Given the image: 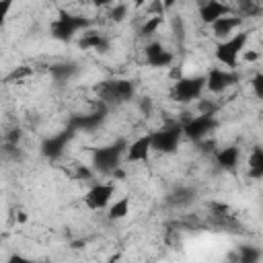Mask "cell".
Returning a JSON list of instances; mask_svg holds the SVG:
<instances>
[{"label": "cell", "instance_id": "5", "mask_svg": "<svg viewBox=\"0 0 263 263\" xmlns=\"http://www.w3.org/2000/svg\"><path fill=\"white\" fill-rule=\"evenodd\" d=\"M152 150L156 152H164V154H173L183 138V127L181 123H168L158 132H152Z\"/></svg>", "mask_w": 263, "mask_h": 263}, {"label": "cell", "instance_id": "18", "mask_svg": "<svg viewBox=\"0 0 263 263\" xmlns=\"http://www.w3.org/2000/svg\"><path fill=\"white\" fill-rule=\"evenodd\" d=\"M247 175L251 179H255V181L263 177V150L259 146L253 148V152H251V156L247 160Z\"/></svg>", "mask_w": 263, "mask_h": 263}, {"label": "cell", "instance_id": "11", "mask_svg": "<svg viewBox=\"0 0 263 263\" xmlns=\"http://www.w3.org/2000/svg\"><path fill=\"white\" fill-rule=\"evenodd\" d=\"M199 18L201 23L205 25H212L214 21H218L220 16H226V14H232L234 8L230 4H224L222 0H205L199 4Z\"/></svg>", "mask_w": 263, "mask_h": 263}, {"label": "cell", "instance_id": "15", "mask_svg": "<svg viewBox=\"0 0 263 263\" xmlns=\"http://www.w3.org/2000/svg\"><path fill=\"white\" fill-rule=\"evenodd\" d=\"M103 119H105L103 113L76 115V117L72 119V123H70V129H72V132H78V129H82V132H92L95 127H99V125L103 123Z\"/></svg>", "mask_w": 263, "mask_h": 263}, {"label": "cell", "instance_id": "23", "mask_svg": "<svg viewBox=\"0 0 263 263\" xmlns=\"http://www.w3.org/2000/svg\"><path fill=\"white\" fill-rule=\"evenodd\" d=\"M125 14H127V6L125 4H117V6H113L109 10V18L115 21V23H121L125 18Z\"/></svg>", "mask_w": 263, "mask_h": 263}, {"label": "cell", "instance_id": "27", "mask_svg": "<svg viewBox=\"0 0 263 263\" xmlns=\"http://www.w3.org/2000/svg\"><path fill=\"white\" fill-rule=\"evenodd\" d=\"M18 140H21V132H18V129H10V134H8V144L16 146Z\"/></svg>", "mask_w": 263, "mask_h": 263}, {"label": "cell", "instance_id": "6", "mask_svg": "<svg viewBox=\"0 0 263 263\" xmlns=\"http://www.w3.org/2000/svg\"><path fill=\"white\" fill-rule=\"evenodd\" d=\"M205 90V76H181L173 84V99L181 103H189L201 97Z\"/></svg>", "mask_w": 263, "mask_h": 263}, {"label": "cell", "instance_id": "12", "mask_svg": "<svg viewBox=\"0 0 263 263\" xmlns=\"http://www.w3.org/2000/svg\"><path fill=\"white\" fill-rule=\"evenodd\" d=\"M152 150V136H140L138 140H134L129 146H125V158L129 162H146L148 154Z\"/></svg>", "mask_w": 263, "mask_h": 263}, {"label": "cell", "instance_id": "10", "mask_svg": "<svg viewBox=\"0 0 263 263\" xmlns=\"http://www.w3.org/2000/svg\"><path fill=\"white\" fill-rule=\"evenodd\" d=\"M144 55H146L148 66H152V68H168V66H173V60H175V55L158 41L148 43L144 49Z\"/></svg>", "mask_w": 263, "mask_h": 263}, {"label": "cell", "instance_id": "22", "mask_svg": "<svg viewBox=\"0 0 263 263\" xmlns=\"http://www.w3.org/2000/svg\"><path fill=\"white\" fill-rule=\"evenodd\" d=\"M51 74H53L58 80H62V78H70V76L74 74V66H72V64H60V66H53V68H51Z\"/></svg>", "mask_w": 263, "mask_h": 263}, {"label": "cell", "instance_id": "2", "mask_svg": "<svg viewBox=\"0 0 263 263\" xmlns=\"http://www.w3.org/2000/svg\"><path fill=\"white\" fill-rule=\"evenodd\" d=\"M90 27V21L80 14H70L66 10H60L58 18L51 23V35L58 41H72L78 31H86Z\"/></svg>", "mask_w": 263, "mask_h": 263}, {"label": "cell", "instance_id": "20", "mask_svg": "<svg viewBox=\"0 0 263 263\" xmlns=\"http://www.w3.org/2000/svg\"><path fill=\"white\" fill-rule=\"evenodd\" d=\"M31 74H33V68H31V66H16V68L4 78V82H8V84L14 82V80H16V82H23V80H25L27 76H31Z\"/></svg>", "mask_w": 263, "mask_h": 263}, {"label": "cell", "instance_id": "28", "mask_svg": "<svg viewBox=\"0 0 263 263\" xmlns=\"http://www.w3.org/2000/svg\"><path fill=\"white\" fill-rule=\"evenodd\" d=\"M111 2H115V0H92V4H95L97 8H103V6H109Z\"/></svg>", "mask_w": 263, "mask_h": 263}, {"label": "cell", "instance_id": "19", "mask_svg": "<svg viewBox=\"0 0 263 263\" xmlns=\"http://www.w3.org/2000/svg\"><path fill=\"white\" fill-rule=\"evenodd\" d=\"M129 214V197H121L115 203H111L109 208V220H123Z\"/></svg>", "mask_w": 263, "mask_h": 263}, {"label": "cell", "instance_id": "30", "mask_svg": "<svg viewBox=\"0 0 263 263\" xmlns=\"http://www.w3.org/2000/svg\"><path fill=\"white\" fill-rule=\"evenodd\" d=\"M27 220V216H25V212H18V222H25Z\"/></svg>", "mask_w": 263, "mask_h": 263}, {"label": "cell", "instance_id": "21", "mask_svg": "<svg viewBox=\"0 0 263 263\" xmlns=\"http://www.w3.org/2000/svg\"><path fill=\"white\" fill-rule=\"evenodd\" d=\"M162 25V16L160 14H154V16H148V21L142 25V29H140V33L144 35V37H150V35H154L156 33V29Z\"/></svg>", "mask_w": 263, "mask_h": 263}, {"label": "cell", "instance_id": "17", "mask_svg": "<svg viewBox=\"0 0 263 263\" xmlns=\"http://www.w3.org/2000/svg\"><path fill=\"white\" fill-rule=\"evenodd\" d=\"M80 47L84 49H92V51H107L109 49V39L101 33H95V31H86L82 35V39L78 41Z\"/></svg>", "mask_w": 263, "mask_h": 263}, {"label": "cell", "instance_id": "13", "mask_svg": "<svg viewBox=\"0 0 263 263\" xmlns=\"http://www.w3.org/2000/svg\"><path fill=\"white\" fill-rule=\"evenodd\" d=\"M242 25V16L232 12V14H226V16H220L218 21H214L210 27H212V33L216 37H230L232 33H236V29Z\"/></svg>", "mask_w": 263, "mask_h": 263}, {"label": "cell", "instance_id": "3", "mask_svg": "<svg viewBox=\"0 0 263 263\" xmlns=\"http://www.w3.org/2000/svg\"><path fill=\"white\" fill-rule=\"evenodd\" d=\"M125 142L123 140H117L115 144H109V146H101V148H95L92 150V166L101 173H113L119 162H121V156L125 152Z\"/></svg>", "mask_w": 263, "mask_h": 263}, {"label": "cell", "instance_id": "9", "mask_svg": "<svg viewBox=\"0 0 263 263\" xmlns=\"http://www.w3.org/2000/svg\"><path fill=\"white\" fill-rule=\"evenodd\" d=\"M238 82V74L234 70H222V68H212L205 74V88L212 92H224L228 86Z\"/></svg>", "mask_w": 263, "mask_h": 263}, {"label": "cell", "instance_id": "8", "mask_svg": "<svg viewBox=\"0 0 263 263\" xmlns=\"http://www.w3.org/2000/svg\"><path fill=\"white\" fill-rule=\"evenodd\" d=\"M113 193H115V185L113 183H97V185H92L88 191H86V195H84V205L88 208V210H103V208H107L109 203H111V197H113Z\"/></svg>", "mask_w": 263, "mask_h": 263}, {"label": "cell", "instance_id": "16", "mask_svg": "<svg viewBox=\"0 0 263 263\" xmlns=\"http://www.w3.org/2000/svg\"><path fill=\"white\" fill-rule=\"evenodd\" d=\"M238 160H240V150L236 146H226L216 154V162L224 171H234L238 166Z\"/></svg>", "mask_w": 263, "mask_h": 263}, {"label": "cell", "instance_id": "29", "mask_svg": "<svg viewBox=\"0 0 263 263\" xmlns=\"http://www.w3.org/2000/svg\"><path fill=\"white\" fill-rule=\"evenodd\" d=\"M245 60H247V62H255V60H257V51H247V53H245Z\"/></svg>", "mask_w": 263, "mask_h": 263}, {"label": "cell", "instance_id": "25", "mask_svg": "<svg viewBox=\"0 0 263 263\" xmlns=\"http://www.w3.org/2000/svg\"><path fill=\"white\" fill-rule=\"evenodd\" d=\"M257 259H259V253H253V251H249V249H242V257H240V261L255 263Z\"/></svg>", "mask_w": 263, "mask_h": 263}, {"label": "cell", "instance_id": "24", "mask_svg": "<svg viewBox=\"0 0 263 263\" xmlns=\"http://www.w3.org/2000/svg\"><path fill=\"white\" fill-rule=\"evenodd\" d=\"M12 4H14V0H0V27H4V23L12 10Z\"/></svg>", "mask_w": 263, "mask_h": 263}, {"label": "cell", "instance_id": "1", "mask_svg": "<svg viewBox=\"0 0 263 263\" xmlns=\"http://www.w3.org/2000/svg\"><path fill=\"white\" fill-rule=\"evenodd\" d=\"M247 41H249V35L247 33H232L230 37H226L224 41H220L216 45V51H214L216 60L222 66H226L228 70H234L236 64H238L240 53L245 51Z\"/></svg>", "mask_w": 263, "mask_h": 263}, {"label": "cell", "instance_id": "26", "mask_svg": "<svg viewBox=\"0 0 263 263\" xmlns=\"http://www.w3.org/2000/svg\"><path fill=\"white\" fill-rule=\"evenodd\" d=\"M261 82H263V76L261 74H257L255 78H253V86H255V95L257 97H261L263 92H261Z\"/></svg>", "mask_w": 263, "mask_h": 263}, {"label": "cell", "instance_id": "14", "mask_svg": "<svg viewBox=\"0 0 263 263\" xmlns=\"http://www.w3.org/2000/svg\"><path fill=\"white\" fill-rule=\"evenodd\" d=\"M70 136H72V129L47 138V140L41 144V154H43L45 158H51V160L58 158V156H62V152H64V148H66V144H68V140H70Z\"/></svg>", "mask_w": 263, "mask_h": 263}, {"label": "cell", "instance_id": "7", "mask_svg": "<svg viewBox=\"0 0 263 263\" xmlns=\"http://www.w3.org/2000/svg\"><path fill=\"white\" fill-rule=\"evenodd\" d=\"M181 127H183V136H187L189 140H203L208 134H212L218 127V121L214 113L208 111V113H199L197 117L187 119L185 123H181Z\"/></svg>", "mask_w": 263, "mask_h": 263}, {"label": "cell", "instance_id": "4", "mask_svg": "<svg viewBox=\"0 0 263 263\" xmlns=\"http://www.w3.org/2000/svg\"><path fill=\"white\" fill-rule=\"evenodd\" d=\"M97 90L101 99L107 103H127L134 97L136 86L127 78H115V80H105Z\"/></svg>", "mask_w": 263, "mask_h": 263}]
</instances>
